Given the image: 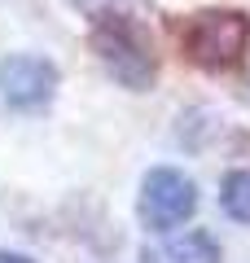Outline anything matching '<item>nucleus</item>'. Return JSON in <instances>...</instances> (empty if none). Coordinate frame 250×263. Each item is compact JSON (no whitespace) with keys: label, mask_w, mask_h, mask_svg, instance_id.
I'll list each match as a JSON object with an SVG mask.
<instances>
[{"label":"nucleus","mask_w":250,"mask_h":263,"mask_svg":"<svg viewBox=\"0 0 250 263\" xmlns=\"http://www.w3.org/2000/svg\"><path fill=\"white\" fill-rule=\"evenodd\" d=\"M88 44H93L101 70L114 84L132 88V92H145L158 75V53L149 31L132 18L128 9H110V13H93L88 22Z\"/></svg>","instance_id":"nucleus-1"},{"label":"nucleus","mask_w":250,"mask_h":263,"mask_svg":"<svg viewBox=\"0 0 250 263\" xmlns=\"http://www.w3.org/2000/svg\"><path fill=\"white\" fill-rule=\"evenodd\" d=\"M180 53L198 70H233L241 66V57L250 53V13L241 9H198L189 18H180L176 27Z\"/></svg>","instance_id":"nucleus-2"},{"label":"nucleus","mask_w":250,"mask_h":263,"mask_svg":"<svg viewBox=\"0 0 250 263\" xmlns=\"http://www.w3.org/2000/svg\"><path fill=\"white\" fill-rule=\"evenodd\" d=\"M198 211V184L180 167H149L136 193V215L154 233H171V228L189 224Z\"/></svg>","instance_id":"nucleus-3"},{"label":"nucleus","mask_w":250,"mask_h":263,"mask_svg":"<svg viewBox=\"0 0 250 263\" xmlns=\"http://www.w3.org/2000/svg\"><path fill=\"white\" fill-rule=\"evenodd\" d=\"M57 92V66L40 53H9L0 62V101L9 110H44Z\"/></svg>","instance_id":"nucleus-4"},{"label":"nucleus","mask_w":250,"mask_h":263,"mask_svg":"<svg viewBox=\"0 0 250 263\" xmlns=\"http://www.w3.org/2000/svg\"><path fill=\"white\" fill-rule=\"evenodd\" d=\"M145 263H224V254L206 228H185V233L154 241L145 250Z\"/></svg>","instance_id":"nucleus-5"},{"label":"nucleus","mask_w":250,"mask_h":263,"mask_svg":"<svg viewBox=\"0 0 250 263\" xmlns=\"http://www.w3.org/2000/svg\"><path fill=\"white\" fill-rule=\"evenodd\" d=\"M220 206L228 219L250 224V171H228L220 180Z\"/></svg>","instance_id":"nucleus-6"},{"label":"nucleus","mask_w":250,"mask_h":263,"mask_svg":"<svg viewBox=\"0 0 250 263\" xmlns=\"http://www.w3.org/2000/svg\"><path fill=\"white\" fill-rule=\"evenodd\" d=\"M70 5H79L88 18L93 13H110V9H128V0H70Z\"/></svg>","instance_id":"nucleus-7"},{"label":"nucleus","mask_w":250,"mask_h":263,"mask_svg":"<svg viewBox=\"0 0 250 263\" xmlns=\"http://www.w3.org/2000/svg\"><path fill=\"white\" fill-rule=\"evenodd\" d=\"M0 263H35L31 254H18V250H0Z\"/></svg>","instance_id":"nucleus-8"}]
</instances>
